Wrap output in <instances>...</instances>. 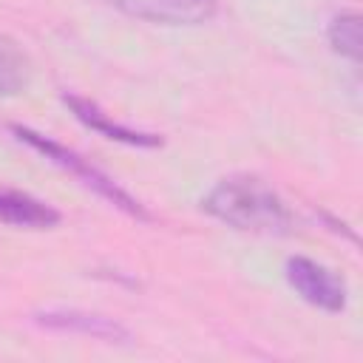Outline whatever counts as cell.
I'll list each match as a JSON object with an SVG mask.
<instances>
[{"label": "cell", "instance_id": "obj_1", "mask_svg": "<svg viewBox=\"0 0 363 363\" xmlns=\"http://www.w3.org/2000/svg\"><path fill=\"white\" fill-rule=\"evenodd\" d=\"M204 213L224 221L241 233L261 235H289L295 227L292 210L286 201L255 176H230L221 179L204 199Z\"/></svg>", "mask_w": 363, "mask_h": 363}, {"label": "cell", "instance_id": "obj_2", "mask_svg": "<svg viewBox=\"0 0 363 363\" xmlns=\"http://www.w3.org/2000/svg\"><path fill=\"white\" fill-rule=\"evenodd\" d=\"M11 130L17 133L20 142H26L28 147H34L37 153H43L48 162L60 164L62 170L74 173L85 187H91L96 196H102L105 201H111L113 207H119V210L128 213L130 218H139V221H150V218H153V216H150V213H147V210H145L128 190H122L108 173H102L99 167H94V164H91L88 159H82L77 150H71V147H65V145H60V142L43 136V133L26 128V125H11Z\"/></svg>", "mask_w": 363, "mask_h": 363}, {"label": "cell", "instance_id": "obj_3", "mask_svg": "<svg viewBox=\"0 0 363 363\" xmlns=\"http://www.w3.org/2000/svg\"><path fill=\"white\" fill-rule=\"evenodd\" d=\"M286 281L306 303H312L323 312H343L346 309V295H349L346 281L312 258L292 255L286 261Z\"/></svg>", "mask_w": 363, "mask_h": 363}, {"label": "cell", "instance_id": "obj_4", "mask_svg": "<svg viewBox=\"0 0 363 363\" xmlns=\"http://www.w3.org/2000/svg\"><path fill=\"white\" fill-rule=\"evenodd\" d=\"M108 3L136 20L162 23V26H201L218 9V0H108Z\"/></svg>", "mask_w": 363, "mask_h": 363}, {"label": "cell", "instance_id": "obj_5", "mask_svg": "<svg viewBox=\"0 0 363 363\" xmlns=\"http://www.w3.org/2000/svg\"><path fill=\"white\" fill-rule=\"evenodd\" d=\"M34 323L51 332H71V335H85L94 340H105V343H128L130 332L99 312H85V309H48V312H37Z\"/></svg>", "mask_w": 363, "mask_h": 363}, {"label": "cell", "instance_id": "obj_6", "mask_svg": "<svg viewBox=\"0 0 363 363\" xmlns=\"http://www.w3.org/2000/svg\"><path fill=\"white\" fill-rule=\"evenodd\" d=\"M62 102L71 108V113L91 130H96L99 136L105 139H113V142H122V145H130V147H159L162 145V136L159 133H147V130H133L128 125H119L113 122L96 102L85 99V96H77V94H62Z\"/></svg>", "mask_w": 363, "mask_h": 363}, {"label": "cell", "instance_id": "obj_7", "mask_svg": "<svg viewBox=\"0 0 363 363\" xmlns=\"http://www.w3.org/2000/svg\"><path fill=\"white\" fill-rule=\"evenodd\" d=\"M0 221L26 230H48L60 221V213L26 193L0 190Z\"/></svg>", "mask_w": 363, "mask_h": 363}, {"label": "cell", "instance_id": "obj_8", "mask_svg": "<svg viewBox=\"0 0 363 363\" xmlns=\"http://www.w3.org/2000/svg\"><path fill=\"white\" fill-rule=\"evenodd\" d=\"M329 45L340 57L360 62V57H363V17L357 11L337 14L329 26Z\"/></svg>", "mask_w": 363, "mask_h": 363}, {"label": "cell", "instance_id": "obj_9", "mask_svg": "<svg viewBox=\"0 0 363 363\" xmlns=\"http://www.w3.org/2000/svg\"><path fill=\"white\" fill-rule=\"evenodd\" d=\"M28 85V62L23 51L0 40V96H17Z\"/></svg>", "mask_w": 363, "mask_h": 363}]
</instances>
